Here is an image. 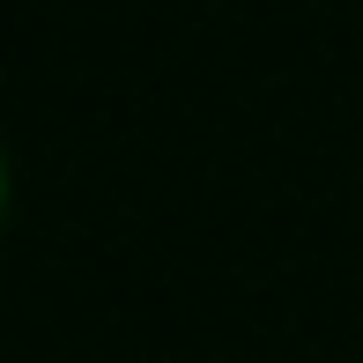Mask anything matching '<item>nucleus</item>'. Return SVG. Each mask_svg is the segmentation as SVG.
Returning a JSON list of instances; mask_svg holds the SVG:
<instances>
[{
  "mask_svg": "<svg viewBox=\"0 0 363 363\" xmlns=\"http://www.w3.org/2000/svg\"><path fill=\"white\" fill-rule=\"evenodd\" d=\"M0 201H8V163H0Z\"/></svg>",
  "mask_w": 363,
  "mask_h": 363,
  "instance_id": "nucleus-1",
  "label": "nucleus"
}]
</instances>
